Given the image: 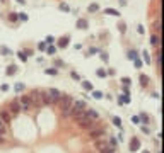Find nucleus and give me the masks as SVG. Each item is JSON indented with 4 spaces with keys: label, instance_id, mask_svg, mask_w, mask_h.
<instances>
[{
    "label": "nucleus",
    "instance_id": "1",
    "mask_svg": "<svg viewBox=\"0 0 164 153\" xmlns=\"http://www.w3.org/2000/svg\"><path fill=\"white\" fill-rule=\"evenodd\" d=\"M94 146H96V150H98L99 153H111V152H115V150H116V148L110 146V141H108V140H104V138L96 140V141H94Z\"/></svg>",
    "mask_w": 164,
    "mask_h": 153
},
{
    "label": "nucleus",
    "instance_id": "2",
    "mask_svg": "<svg viewBox=\"0 0 164 153\" xmlns=\"http://www.w3.org/2000/svg\"><path fill=\"white\" fill-rule=\"evenodd\" d=\"M29 99H31V104H33V109H41L43 107V100H41V90L39 89H34L29 92Z\"/></svg>",
    "mask_w": 164,
    "mask_h": 153
},
{
    "label": "nucleus",
    "instance_id": "3",
    "mask_svg": "<svg viewBox=\"0 0 164 153\" xmlns=\"http://www.w3.org/2000/svg\"><path fill=\"white\" fill-rule=\"evenodd\" d=\"M72 104H74V97L68 95V94H62L60 99H58V102H56V106H58L60 111H63V109H70Z\"/></svg>",
    "mask_w": 164,
    "mask_h": 153
},
{
    "label": "nucleus",
    "instance_id": "4",
    "mask_svg": "<svg viewBox=\"0 0 164 153\" xmlns=\"http://www.w3.org/2000/svg\"><path fill=\"white\" fill-rule=\"evenodd\" d=\"M46 95H48V104H50V107H55L56 102H58V99H60V95H62V92L56 90V89H48V90H46Z\"/></svg>",
    "mask_w": 164,
    "mask_h": 153
},
{
    "label": "nucleus",
    "instance_id": "5",
    "mask_svg": "<svg viewBox=\"0 0 164 153\" xmlns=\"http://www.w3.org/2000/svg\"><path fill=\"white\" fill-rule=\"evenodd\" d=\"M103 136H106V128H104V126L99 124V126L89 129V138H91L92 141H96V140H99V138H103Z\"/></svg>",
    "mask_w": 164,
    "mask_h": 153
},
{
    "label": "nucleus",
    "instance_id": "6",
    "mask_svg": "<svg viewBox=\"0 0 164 153\" xmlns=\"http://www.w3.org/2000/svg\"><path fill=\"white\" fill-rule=\"evenodd\" d=\"M7 111H9V114H10L12 118H15V116H17V114L21 112V104H19V97L9 102V106H7Z\"/></svg>",
    "mask_w": 164,
    "mask_h": 153
},
{
    "label": "nucleus",
    "instance_id": "7",
    "mask_svg": "<svg viewBox=\"0 0 164 153\" xmlns=\"http://www.w3.org/2000/svg\"><path fill=\"white\" fill-rule=\"evenodd\" d=\"M19 104H21V111H31L33 109V104H31V99L27 94L19 97Z\"/></svg>",
    "mask_w": 164,
    "mask_h": 153
},
{
    "label": "nucleus",
    "instance_id": "8",
    "mask_svg": "<svg viewBox=\"0 0 164 153\" xmlns=\"http://www.w3.org/2000/svg\"><path fill=\"white\" fill-rule=\"evenodd\" d=\"M86 102L84 100H74V104H72V114L74 112H82V111H86Z\"/></svg>",
    "mask_w": 164,
    "mask_h": 153
},
{
    "label": "nucleus",
    "instance_id": "9",
    "mask_svg": "<svg viewBox=\"0 0 164 153\" xmlns=\"http://www.w3.org/2000/svg\"><path fill=\"white\" fill-rule=\"evenodd\" d=\"M70 44V36H62L58 41H56V48L58 49H63V48H67Z\"/></svg>",
    "mask_w": 164,
    "mask_h": 153
},
{
    "label": "nucleus",
    "instance_id": "10",
    "mask_svg": "<svg viewBox=\"0 0 164 153\" xmlns=\"http://www.w3.org/2000/svg\"><path fill=\"white\" fill-rule=\"evenodd\" d=\"M159 41H161L159 34L152 32V34H151V37H149V43H151V46H152V48H159V46H161V43H159Z\"/></svg>",
    "mask_w": 164,
    "mask_h": 153
},
{
    "label": "nucleus",
    "instance_id": "11",
    "mask_svg": "<svg viewBox=\"0 0 164 153\" xmlns=\"http://www.w3.org/2000/svg\"><path fill=\"white\" fill-rule=\"evenodd\" d=\"M84 114H86L89 119H92V121H98V119H99V112H98L96 109H87V107H86Z\"/></svg>",
    "mask_w": 164,
    "mask_h": 153
},
{
    "label": "nucleus",
    "instance_id": "12",
    "mask_svg": "<svg viewBox=\"0 0 164 153\" xmlns=\"http://www.w3.org/2000/svg\"><path fill=\"white\" fill-rule=\"evenodd\" d=\"M151 29H152V32H156V34L161 32V17H159V15H157V17L154 19V22L151 24Z\"/></svg>",
    "mask_w": 164,
    "mask_h": 153
},
{
    "label": "nucleus",
    "instance_id": "13",
    "mask_svg": "<svg viewBox=\"0 0 164 153\" xmlns=\"http://www.w3.org/2000/svg\"><path fill=\"white\" fill-rule=\"evenodd\" d=\"M0 119L3 121V124H7V123H10L12 116L9 114V111H7V109H3V111H0Z\"/></svg>",
    "mask_w": 164,
    "mask_h": 153
},
{
    "label": "nucleus",
    "instance_id": "14",
    "mask_svg": "<svg viewBox=\"0 0 164 153\" xmlns=\"http://www.w3.org/2000/svg\"><path fill=\"white\" fill-rule=\"evenodd\" d=\"M139 148H140V140H137V138H132V141H130V152L135 153Z\"/></svg>",
    "mask_w": 164,
    "mask_h": 153
},
{
    "label": "nucleus",
    "instance_id": "15",
    "mask_svg": "<svg viewBox=\"0 0 164 153\" xmlns=\"http://www.w3.org/2000/svg\"><path fill=\"white\" fill-rule=\"evenodd\" d=\"M44 51H46V55H48V56H55V55H56V51H58V48H56V44H48Z\"/></svg>",
    "mask_w": 164,
    "mask_h": 153
},
{
    "label": "nucleus",
    "instance_id": "16",
    "mask_svg": "<svg viewBox=\"0 0 164 153\" xmlns=\"http://www.w3.org/2000/svg\"><path fill=\"white\" fill-rule=\"evenodd\" d=\"M89 27V22H87V19H77V29H82V31H86Z\"/></svg>",
    "mask_w": 164,
    "mask_h": 153
},
{
    "label": "nucleus",
    "instance_id": "17",
    "mask_svg": "<svg viewBox=\"0 0 164 153\" xmlns=\"http://www.w3.org/2000/svg\"><path fill=\"white\" fill-rule=\"evenodd\" d=\"M139 80H140V85H142V87H149V83H151V77H147V75H144V73H140Z\"/></svg>",
    "mask_w": 164,
    "mask_h": 153
},
{
    "label": "nucleus",
    "instance_id": "18",
    "mask_svg": "<svg viewBox=\"0 0 164 153\" xmlns=\"http://www.w3.org/2000/svg\"><path fill=\"white\" fill-rule=\"evenodd\" d=\"M103 14H106V15H113V17H120V15H122L116 9H110V7H108V9H104V10H103Z\"/></svg>",
    "mask_w": 164,
    "mask_h": 153
},
{
    "label": "nucleus",
    "instance_id": "19",
    "mask_svg": "<svg viewBox=\"0 0 164 153\" xmlns=\"http://www.w3.org/2000/svg\"><path fill=\"white\" fill-rule=\"evenodd\" d=\"M142 61H144L145 65H151V63H152V56H151L149 51H145V49L142 51Z\"/></svg>",
    "mask_w": 164,
    "mask_h": 153
},
{
    "label": "nucleus",
    "instance_id": "20",
    "mask_svg": "<svg viewBox=\"0 0 164 153\" xmlns=\"http://www.w3.org/2000/svg\"><path fill=\"white\" fill-rule=\"evenodd\" d=\"M15 73H17V66H15V65H9L7 70H5V75H7V77H12V75H15Z\"/></svg>",
    "mask_w": 164,
    "mask_h": 153
},
{
    "label": "nucleus",
    "instance_id": "21",
    "mask_svg": "<svg viewBox=\"0 0 164 153\" xmlns=\"http://www.w3.org/2000/svg\"><path fill=\"white\" fill-rule=\"evenodd\" d=\"M0 55H3V56H12L14 53H12V49H9L7 46H0Z\"/></svg>",
    "mask_w": 164,
    "mask_h": 153
},
{
    "label": "nucleus",
    "instance_id": "22",
    "mask_svg": "<svg viewBox=\"0 0 164 153\" xmlns=\"http://www.w3.org/2000/svg\"><path fill=\"white\" fill-rule=\"evenodd\" d=\"M87 10H89L91 14H96V12H99V5H98V3H89Z\"/></svg>",
    "mask_w": 164,
    "mask_h": 153
},
{
    "label": "nucleus",
    "instance_id": "23",
    "mask_svg": "<svg viewBox=\"0 0 164 153\" xmlns=\"http://www.w3.org/2000/svg\"><path fill=\"white\" fill-rule=\"evenodd\" d=\"M142 65H144V61H142V58H140V56H137V58L133 60V66H135L137 70H140V68H142Z\"/></svg>",
    "mask_w": 164,
    "mask_h": 153
},
{
    "label": "nucleus",
    "instance_id": "24",
    "mask_svg": "<svg viewBox=\"0 0 164 153\" xmlns=\"http://www.w3.org/2000/svg\"><path fill=\"white\" fill-rule=\"evenodd\" d=\"M7 19H9L10 22H17V20H19V15H17V12H10V14L7 15Z\"/></svg>",
    "mask_w": 164,
    "mask_h": 153
},
{
    "label": "nucleus",
    "instance_id": "25",
    "mask_svg": "<svg viewBox=\"0 0 164 153\" xmlns=\"http://www.w3.org/2000/svg\"><path fill=\"white\" fill-rule=\"evenodd\" d=\"M44 73H46V75L55 77V75H58V68H55V66H53V68H46V70H44Z\"/></svg>",
    "mask_w": 164,
    "mask_h": 153
},
{
    "label": "nucleus",
    "instance_id": "26",
    "mask_svg": "<svg viewBox=\"0 0 164 153\" xmlns=\"http://www.w3.org/2000/svg\"><path fill=\"white\" fill-rule=\"evenodd\" d=\"M127 56H128V60H132V61H133V60H135V58H137V56H140V55H139V53H137V51H135V49H130V51H128V55H127Z\"/></svg>",
    "mask_w": 164,
    "mask_h": 153
},
{
    "label": "nucleus",
    "instance_id": "27",
    "mask_svg": "<svg viewBox=\"0 0 164 153\" xmlns=\"http://www.w3.org/2000/svg\"><path fill=\"white\" fill-rule=\"evenodd\" d=\"M98 53H101V49H99V48H89L87 56H94V55H98Z\"/></svg>",
    "mask_w": 164,
    "mask_h": 153
},
{
    "label": "nucleus",
    "instance_id": "28",
    "mask_svg": "<svg viewBox=\"0 0 164 153\" xmlns=\"http://www.w3.org/2000/svg\"><path fill=\"white\" fill-rule=\"evenodd\" d=\"M80 83H82V87H84L86 90H94V87H92V83H91V82L84 80V82H80Z\"/></svg>",
    "mask_w": 164,
    "mask_h": 153
},
{
    "label": "nucleus",
    "instance_id": "29",
    "mask_svg": "<svg viewBox=\"0 0 164 153\" xmlns=\"http://www.w3.org/2000/svg\"><path fill=\"white\" fill-rule=\"evenodd\" d=\"M70 116H72V107H70V109H63V111H62V118H63V119H67V118H70Z\"/></svg>",
    "mask_w": 164,
    "mask_h": 153
},
{
    "label": "nucleus",
    "instance_id": "30",
    "mask_svg": "<svg viewBox=\"0 0 164 153\" xmlns=\"http://www.w3.org/2000/svg\"><path fill=\"white\" fill-rule=\"evenodd\" d=\"M55 41H56V39H55L51 34H48V36L44 37V43H46V44H55Z\"/></svg>",
    "mask_w": 164,
    "mask_h": 153
},
{
    "label": "nucleus",
    "instance_id": "31",
    "mask_svg": "<svg viewBox=\"0 0 164 153\" xmlns=\"http://www.w3.org/2000/svg\"><path fill=\"white\" fill-rule=\"evenodd\" d=\"M17 56H19V60H21V61H24V63L27 61V55L24 53V49H22V51H19V53H17Z\"/></svg>",
    "mask_w": 164,
    "mask_h": 153
},
{
    "label": "nucleus",
    "instance_id": "32",
    "mask_svg": "<svg viewBox=\"0 0 164 153\" xmlns=\"http://www.w3.org/2000/svg\"><path fill=\"white\" fill-rule=\"evenodd\" d=\"M96 75H98V77H101V78H106V77H108V73H106V70H103V68H99V70H96Z\"/></svg>",
    "mask_w": 164,
    "mask_h": 153
},
{
    "label": "nucleus",
    "instance_id": "33",
    "mask_svg": "<svg viewBox=\"0 0 164 153\" xmlns=\"http://www.w3.org/2000/svg\"><path fill=\"white\" fill-rule=\"evenodd\" d=\"M60 10H62V12H70V5H67L65 2H62V3H60Z\"/></svg>",
    "mask_w": 164,
    "mask_h": 153
},
{
    "label": "nucleus",
    "instance_id": "34",
    "mask_svg": "<svg viewBox=\"0 0 164 153\" xmlns=\"http://www.w3.org/2000/svg\"><path fill=\"white\" fill-rule=\"evenodd\" d=\"M92 97H94V99H103V97H104V94H103V92H99V90H92Z\"/></svg>",
    "mask_w": 164,
    "mask_h": 153
},
{
    "label": "nucleus",
    "instance_id": "35",
    "mask_svg": "<svg viewBox=\"0 0 164 153\" xmlns=\"http://www.w3.org/2000/svg\"><path fill=\"white\" fill-rule=\"evenodd\" d=\"M113 124H115L116 128H120V129H122V119H120L118 116H115V118H113Z\"/></svg>",
    "mask_w": 164,
    "mask_h": 153
},
{
    "label": "nucleus",
    "instance_id": "36",
    "mask_svg": "<svg viewBox=\"0 0 164 153\" xmlns=\"http://www.w3.org/2000/svg\"><path fill=\"white\" fill-rule=\"evenodd\" d=\"M17 15H19V20H22V22H26V20L29 19V17H27V14H24V12H19Z\"/></svg>",
    "mask_w": 164,
    "mask_h": 153
},
{
    "label": "nucleus",
    "instance_id": "37",
    "mask_svg": "<svg viewBox=\"0 0 164 153\" xmlns=\"http://www.w3.org/2000/svg\"><path fill=\"white\" fill-rule=\"evenodd\" d=\"M118 29H120V32L125 34V32H127V24H125V22H120V24H118Z\"/></svg>",
    "mask_w": 164,
    "mask_h": 153
},
{
    "label": "nucleus",
    "instance_id": "38",
    "mask_svg": "<svg viewBox=\"0 0 164 153\" xmlns=\"http://www.w3.org/2000/svg\"><path fill=\"white\" fill-rule=\"evenodd\" d=\"M46 46H48V44H46L44 41H39V43H38V49H39V51H44Z\"/></svg>",
    "mask_w": 164,
    "mask_h": 153
},
{
    "label": "nucleus",
    "instance_id": "39",
    "mask_svg": "<svg viewBox=\"0 0 164 153\" xmlns=\"http://www.w3.org/2000/svg\"><path fill=\"white\" fill-rule=\"evenodd\" d=\"M53 63H55V68H56V66H58V68H63V66H65V63H63L62 60H58V58H56Z\"/></svg>",
    "mask_w": 164,
    "mask_h": 153
},
{
    "label": "nucleus",
    "instance_id": "40",
    "mask_svg": "<svg viewBox=\"0 0 164 153\" xmlns=\"http://www.w3.org/2000/svg\"><path fill=\"white\" fill-rule=\"evenodd\" d=\"M99 55H101V60H103L104 63H108V60H110V56H108V53H104V51H101Z\"/></svg>",
    "mask_w": 164,
    "mask_h": 153
},
{
    "label": "nucleus",
    "instance_id": "41",
    "mask_svg": "<svg viewBox=\"0 0 164 153\" xmlns=\"http://www.w3.org/2000/svg\"><path fill=\"white\" fill-rule=\"evenodd\" d=\"M14 90H15V92H22V90H24V83H17V85L14 87Z\"/></svg>",
    "mask_w": 164,
    "mask_h": 153
},
{
    "label": "nucleus",
    "instance_id": "42",
    "mask_svg": "<svg viewBox=\"0 0 164 153\" xmlns=\"http://www.w3.org/2000/svg\"><path fill=\"white\" fill-rule=\"evenodd\" d=\"M139 118H140V121H144L145 124H151V123H149V118H147V114H140Z\"/></svg>",
    "mask_w": 164,
    "mask_h": 153
},
{
    "label": "nucleus",
    "instance_id": "43",
    "mask_svg": "<svg viewBox=\"0 0 164 153\" xmlns=\"http://www.w3.org/2000/svg\"><path fill=\"white\" fill-rule=\"evenodd\" d=\"M0 133H2V135H5V133H7V128H5V124H3V121H2V119H0Z\"/></svg>",
    "mask_w": 164,
    "mask_h": 153
},
{
    "label": "nucleus",
    "instance_id": "44",
    "mask_svg": "<svg viewBox=\"0 0 164 153\" xmlns=\"http://www.w3.org/2000/svg\"><path fill=\"white\" fill-rule=\"evenodd\" d=\"M122 83H123V85H127V87H128V85H130V83H132V80H130V78H128V77H125V78H122Z\"/></svg>",
    "mask_w": 164,
    "mask_h": 153
},
{
    "label": "nucleus",
    "instance_id": "45",
    "mask_svg": "<svg viewBox=\"0 0 164 153\" xmlns=\"http://www.w3.org/2000/svg\"><path fill=\"white\" fill-rule=\"evenodd\" d=\"M132 123H133V124H142V123H140V118H139V116H133V118H132Z\"/></svg>",
    "mask_w": 164,
    "mask_h": 153
},
{
    "label": "nucleus",
    "instance_id": "46",
    "mask_svg": "<svg viewBox=\"0 0 164 153\" xmlns=\"http://www.w3.org/2000/svg\"><path fill=\"white\" fill-rule=\"evenodd\" d=\"M108 141H110V145H111V146H113V148H116V145H118V141H116V140H115V138H110V140H108Z\"/></svg>",
    "mask_w": 164,
    "mask_h": 153
},
{
    "label": "nucleus",
    "instance_id": "47",
    "mask_svg": "<svg viewBox=\"0 0 164 153\" xmlns=\"http://www.w3.org/2000/svg\"><path fill=\"white\" fill-rule=\"evenodd\" d=\"M70 77H72L74 80H79V82H80V77H79V75H77L75 72H70Z\"/></svg>",
    "mask_w": 164,
    "mask_h": 153
},
{
    "label": "nucleus",
    "instance_id": "48",
    "mask_svg": "<svg viewBox=\"0 0 164 153\" xmlns=\"http://www.w3.org/2000/svg\"><path fill=\"white\" fill-rule=\"evenodd\" d=\"M137 31H139V34H145V29H144V26H139V27H137Z\"/></svg>",
    "mask_w": 164,
    "mask_h": 153
},
{
    "label": "nucleus",
    "instance_id": "49",
    "mask_svg": "<svg viewBox=\"0 0 164 153\" xmlns=\"http://www.w3.org/2000/svg\"><path fill=\"white\" fill-rule=\"evenodd\" d=\"M0 90H2V92H7V90H9V85H7V83H3V85L0 87Z\"/></svg>",
    "mask_w": 164,
    "mask_h": 153
},
{
    "label": "nucleus",
    "instance_id": "50",
    "mask_svg": "<svg viewBox=\"0 0 164 153\" xmlns=\"http://www.w3.org/2000/svg\"><path fill=\"white\" fill-rule=\"evenodd\" d=\"M142 131H144V133H145V135H149V133H151V129H149V128H147V126H144V128H142Z\"/></svg>",
    "mask_w": 164,
    "mask_h": 153
},
{
    "label": "nucleus",
    "instance_id": "51",
    "mask_svg": "<svg viewBox=\"0 0 164 153\" xmlns=\"http://www.w3.org/2000/svg\"><path fill=\"white\" fill-rule=\"evenodd\" d=\"M74 48H75V49H82V44H80V43H77V44H74Z\"/></svg>",
    "mask_w": 164,
    "mask_h": 153
},
{
    "label": "nucleus",
    "instance_id": "52",
    "mask_svg": "<svg viewBox=\"0 0 164 153\" xmlns=\"http://www.w3.org/2000/svg\"><path fill=\"white\" fill-rule=\"evenodd\" d=\"M118 3H120L122 7H125V5H127V0H118Z\"/></svg>",
    "mask_w": 164,
    "mask_h": 153
},
{
    "label": "nucleus",
    "instance_id": "53",
    "mask_svg": "<svg viewBox=\"0 0 164 153\" xmlns=\"http://www.w3.org/2000/svg\"><path fill=\"white\" fill-rule=\"evenodd\" d=\"M3 143H5V138H3V135L0 133V145H3Z\"/></svg>",
    "mask_w": 164,
    "mask_h": 153
},
{
    "label": "nucleus",
    "instance_id": "54",
    "mask_svg": "<svg viewBox=\"0 0 164 153\" xmlns=\"http://www.w3.org/2000/svg\"><path fill=\"white\" fill-rule=\"evenodd\" d=\"M17 3H21V5H26V0H17Z\"/></svg>",
    "mask_w": 164,
    "mask_h": 153
},
{
    "label": "nucleus",
    "instance_id": "55",
    "mask_svg": "<svg viewBox=\"0 0 164 153\" xmlns=\"http://www.w3.org/2000/svg\"><path fill=\"white\" fill-rule=\"evenodd\" d=\"M144 153H149V152H144Z\"/></svg>",
    "mask_w": 164,
    "mask_h": 153
},
{
    "label": "nucleus",
    "instance_id": "56",
    "mask_svg": "<svg viewBox=\"0 0 164 153\" xmlns=\"http://www.w3.org/2000/svg\"><path fill=\"white\" fill-rule=\"evenodd\" d=\"M111 153H115V152H111Z\"/></svg>",
    "mask_w": 164,
    "mask_h": 153
}]
</instances>
